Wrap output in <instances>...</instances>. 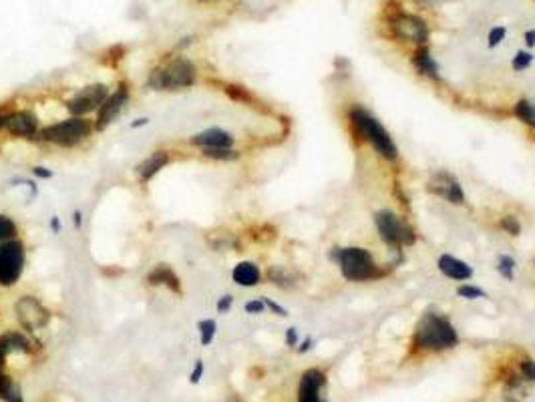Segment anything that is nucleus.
<instances>
[{"instance_id": "f257e3e1", "label": "nucleus", "mask_w": 535, "mask_h": 402, "mask_svg": "<svg viewBox=\"0 0 535 402\" xmlns=\"http://www.w3.org/2000/svg\"><path fill=\"white\" fill-rule=\"evenodd\" d=\"M346 121H348L350 133L355 135L360 143H369L381 159H385L387 163L399 161V157H401L399 145L395 143L392 135L388 133L381 119L376 115H372L366 107L352 105L346 113Z\"/></svg>"}, {"instance_id": "f03ea898", "label": "nucleus", "mask_w": 535, "mask_h": 402, "mask_svg": "<svg viewBox=\"0 0 535 402\" xmlns=\"http://www.w3.org/2000/svg\"><path fill=\"white\" fill-rule=\"evenodd\" d=\"M413 346L423 352H445L459 346V332L441 310H427L416 322Z\"/></svg>"}, {"instance_id": "7ed1b4c3", "label": "nucleus", "mask_w": 535, "mask_h": 402, "mask_svg": "<svg viewBox=\"0 0 535 402\" xmlns=\"http://www.w3.org/2000/svg\"><path fill=\"white\" fill-rule=\"evenodd\" d=\"M328 260L338 266L342 278L346 282H374V280H381V278H385L388 274V269L383 268L374 260L371 250H366L362 246H344V248L334 246L328 252Z\"/></svg>"}, {"instance_id": "20e7f679", "label": "nucleus", "mask_w": 535, "mask_h": 402, "mask_svg": "<svg viewBox=\"0 0 535 402\" xmlns=\"http://www.w3.org/2000/svg\"><path fill=\"white\" fill-rule=\"evenodd\" d=\"M197 79H199L197 65L190 57L178 55L165 60L164 65H157L155 69H151L145 85L149 91H155V93H179V91L195 87Z\"/></svg>"}, {"instance_id": "39448f33", "label": "nucleus", "mask_w": 535, "mask_h": 402, "mask_svg": "<svg viewBox=\"0 0 535 402\" xmlns=\"http://www.w3.org/2000/svg\"><path fill=\"white\" fill-rule=\"evenodd\" d=\"M95 131V121L91 117H67V119L55 121L43 125L39 141L46 145L59 147V149H79L87 141L93 139Z\"/></svg>"}, {"instance_id": "423d86ee", "label": "nucleus", "mask_w": 535, "mask_h": 402, "mask_svg": "<svg viewBox=\"0 0 535 402\" xmlns=\"http://www.w3.org/2000/svg\"><path fill=\"white\" fill-rule=\"evenodd\" d=\"M372 220H374V225H376L378 238H381V241L387 246L388 250L402 255V248L415 246V227L409 224V222H404L401 215L395 213L392 209H378L372 215Z\"/></svg>"}, {"instance_id": "0eeeda50", "label": "nucleus", "mask_w": 535, "mask_h": 402, "mask_svg": "<svg viewBox=\"0 0 535 402\" xmlns=\"http://www.w3.org/2000/svg\"><path fill=\"white\" fill-rule=\"evenodd\" d=\"M27 269V243L20 238L0 243V288L18 286Z\"/></svg>"}, {"instance_id": "6e6552de", "label": "nucleus", "mask_w": 535, "mask_h": 402, "mask_svg": "<svg viewBox=\"0 0 535 402\" xmlns=\"http://www.w3.org/2000/svg\"><path fill=\"white\" fill-rule=\"evenodd\" d=\"M15 318L18 322V326L22 328L27 334H37L41 330H45L48 324H51V318L53 314L48 310L43 300L34 294H22L15 300Z\"/></svg>"}, {"instance_id": "1a4fd4ad", "label": "nucleus", "mask_w": 535, "mask_h": 402, "mask_svg": "<svg viewBox=\"0 0 535 402\" xmlns=\"http://www.w3.org/2000/svg\"><path fill=\"white\" fill-rule=\"evenodd\" d=\"M111 85L107 83H91L87 87H81L65 101V109L71 117H91L99 111V107L111 95Z\"/></svg>"}, {"instance_id": "9d476101", "label": "nucleus", "mask_w": 535, "mask_h": 402, "mask_svg": "<svg viewBox=\"0 0 535 402\" xmlns=\"http://www.w3.org/2000/svg\"><path fill=\"white\" fill-rule=\"evenodd\" d=\"M390 30L392 36L401 43H411L416 46H427L431 39V29L425 18L411 15V13H397L390 16Z\"/></svg>"}, {"instance_id": "9b49d317", "label": "nucleus", "mask_w": 535, "mask_h": 402, "mask_svg": "<svg viewBox=\"0 0 535 402\" xmlns=\"http://www.w3.org/2000/svg\"><path fill=\"white\" fill-rule=\"evenodd\" d=\"M131 101V83L129 81H119L117 87L111 91V95L107 97L99 111L95 113V131L103 133L109 125H113L115 121L123 115V111L127 109V105Z\"/></svg>"}, {"instance_id": "f8f14e48", "label": "nucleus", "mask_w": 535, "mask_h": 402, "mask_svg": "<svg viewBox=\"0 0 535 402\" xmlns=\"http://www.w3.org/2000/svg\"><path fill=\"white\" fill-rule=\"evenodd\" d=\"M425 189H427V194L441 197V199H445L447 203L457 206V208L465 206V201H467V195H465L461 181L455 177L451 171H447V169H435V171H431Z\"/></svg>"}, {"instance_id": "ddd939ff", "label": "nucleus", "mask_w": 535, "mask_h": 402, "mask_svg": "<svg viewBox=\"0 0 535 402\" xmlns=\"http://www.w3.org/2000/svg\"><path fill=\"white\" fill-rule=\"evenodd\" d=\"M43 129L41 117L32 109H13L6 113V127L4 131L13 139L20 141H39Z\"/></svg>"}, {"instance_id": "4468645a", "label": "nucleus", "mask_w": 535, "mask_h": 402, "mask_svg": "<svg viewBox=\"0 0 535 402\" xmlns=\"http://www.w3.org/2000/svg\"><path fill=\"white\" fill-rule=\"evenodd\" d=\"M173 161V153L169 149H155L149 153L145 159L135 165L133 171L141 185H147L164 171L167 165Z\"/></svg>"}, {"instance_id": "2eb2a0df", "label": "nucleus", "mask_w": 535, "mask_h": 402, "mask_svg": "<svg viewBox=\"0 0 535 402\" xmlns=\"http://www.w3.org/2000/svg\"><path fill=\"white\" fill-rule=\"evenodd\" d=\"M236 135L230 133L222 127H209L199 133L192 135L187 143L195 149H222V147H236Z\"/></svg>"}, {"instance_id": "dca6fc26", "label": "nucleus", "mask_w": 535, "mask_h": 402, "mask_svg": "<svg viewBox=\"0 0 535 402\" xmlns=\"http://www.w3.org/2000/svg\"><path fill=\"white\" fill-rule=\"evenodd\" d=\"M145 283L149 288H165L176 296H183V282H181L179 274L165 262H159L149 269L147 276H145Z\"/></svg>"}, {"instance_id": "f3484780", "label": "nucleus", "mask_w": 535, "mask_h": 402, "mask_svg": "<svg viewBox=\"0 0 535 402\" xmlns=\"http://www.w3.org/2000/svg\"><path fill=\"white\" fill-rule=\"evenodd\" d=\"M437 269L451 282H469L475 276L473 266L453 253H441L437 257Z\"/></svg>"}, {"instance_id": "a211bd4d", "label": "nucleus", "mask_w": 535, "mask_h": 402, "mask_svg": "<svg viewBox=\"0 0 535 402\" xmlns=\"http://www.w3.org/2000/svg\"><path fill=\"white\" fill-rule=\"evenodd\" d=\"M326 387V374L320 368H308L300 376L298 384V402H324L320 392Z\"/></svg>"}, {"instance_id": "6ab92c4d", "label": "nucleus", "mask_w": 535, "mask_h": 402, "mask_svg": "<svg viewBox=\"0 0 535 402\" xmlns=\"http://www.w3.org/2000/svg\"><path fill=\"white\" fill-rule=\"evenodd\" d=\"M264 278H266L272 286H276V288H280V290H286V292L300 288V286H302V280H304L302 274H300L298 269L288 268V266H284V264H272V266H268Z\"/></svg>"}, {"instance_id": "aec40b11", "label": "nucleus", "mask_w": 535, "mask_h": 402, "mask_svg": "<svg viewBox=\"0 0 535 402\" xmlns=\"http://www.w3.org/2000/svg\"><path fill=\"white\" fill-rule=\"evenodd\" d=\"M230 276H232V282L239 286V288H256V286H260V283L264 282V272L260 268V264L252 262V260L238 262L232 268Z\"/></svg>"}, {"instance_id": "412c9836", "label": "nucleus", "mask_w": 535, "mask_h": 402, "mask_svg": "<svg viewBox=\"0 0 535 402\" xmlns=\"http://www.w3.org/2000/svg\"><path fill=\"white\" fill-rule=\"evenodd\" d=\"M0 348L6 352V354H30L34 348H32V336L27 334L25 330H8L4 334H0Z\"/></svg>"}, {"instance_id": "4be33fe9", "label": "nucleus", "mask_w": 535, "mask_h": 402, "mask_svg": "<svg viewBox=\"0 0 535 402\" xmlns=\"http://www.w3.org/2000/svg\"><path fill=\"white\" fill-rule=\"evenodd\" d=\"M413 67L416 69V73L423 75L425 79H431V81H439L441 79L439 65H437V60L431 55L429 46H416L415 55H413Z\"/></svg>"}, {"instance_id": "5701e85b", "label": "nucleus", "mask_w": 535, "mask_h": 402, "mask_svg": "<svg viewBox=\"0 0 535 402\" xmlns=\"http://www.w3.org/2000/svg\"><path fill=\"white\" fill-rule=\"evenodd\" d=\"M206 243L213 252H227L238 248V238L232 232H209L206 236Z\"/></svg>"}, {"instance_id": "b1692460", "label": "nucleus", "mask_w": 535, "mask_h": 402, "mask_svg": "<svg viewBox=\"0 0 535 402\" xmlns=\"http://www.w3.org/2000/svg\"><path fill=\"white\" fill-rule=\"evenodd\" d=\"M234 103L239 105H248V107H258V97L253 95L252 91L242 87V85H236V83H222V89Z\"/></svg>"}, {"instance_id": "393cba45", "label": "nucleus", "mask_w": 535, "mask_h": 402, "mask_svg": "<svg viewBox=\"0 0 535 402\" xmlns=\"http://www.w3.org/2000/svg\"><path fill=\"white\" fill-rule=\"evenodd\" d=\"M0 401L2 402H25L22 388L13 376L0 373Z\"/></svg>"}, {"instance_id": "a878e982", "label": "nucleus", "mask_w": 535, "mask_h": 402, "mask_svg": "<svg viewBox=\"0 0 535 402\" xmlns=\"http://www.w3.org/2000/svg\"><path fill=\"white\" fill-rule=\"evenodd\" d=\"M199 155L213 163H236L242 159V151L236 147H222V149H199Z\"/></svg>"}, {"instance_id": "bb28decb", "label": "nucleus", "mask_w": 535, "mask_h": 402, "mask_svg": "<svg viewBox=\"0 0 535 402\" xmlns=\"http://www.w3.org/2000/svg\"><path fill=\"white\" fill-rule=\"evenodd\" d=\"M513 115L525 127H529L531 131H535V101H531V99H517L515 105H513Z\"/></svg>"}, {"instance_id": "cd10ccee", "label": "nucleus", "mask_w": 535, "mask_h": 402, "mask_svg": "<svg viewBox=\"0 0 535 402\" xmlns=\"http://www.w3.org/2000/svg\"><path fill=\"white\" fill-rule=\"evenodd\" d=\"M16 238H20V227L16 224V220L8 213H0V243Z\"/></svg>"}, {"instance_id": "c85d7f7f", "label": "nucleus", "mask_w": 535, "mask_h": 402, "mask_svg": "<svg viewBox=\"0 0 535 402\" xmlns=\"http://www.w3.org/2000/svg\"><path fill=\"white\" fill-rule=\"evenodd\" d=\"M515 266H517V262H515V257L513 255H509V253H501L499 257H497V274L507 280V282H513L515 280Z\"/></svg>"}, {"instance_id": "c756f323", "label": "nucleus", "mask_w": 535, "mask_h": 402, "mask_svg": "<svg viewBox=\"0 0 535 402\" xmlns=\"http://www.w3.org/2000/svg\"><path fill=\"white\" fill-rule=\"evenodd\" d=\"M197 332H199V342L202 346H209L213 342L216 334H218V322L213 318H204L197 322Z\"/></svg>"}, {"instance_id": "7c9ffc66", "label": "nucleus", "mask_w": 535, "mask_h": 402, "mask_svg": "<svg viewBox=\"0 0 535 402\" xmlns=\"http://www.w3.org/2000/svg\"><path fill=\"white\" fill-rule=\"evenodd\" d=\"M499 227L506 232L507 236H511V238H520L521 236V222L517 215H511V213L501 215V220H499Z\"/></svg>"}, {"instance_id": "2f4dec72", "label": "nucleus", "mask_w": 535, "mask_h": 402, "mask_svg": "<svg viewBox=\"0 0 535 402\" xmlns=\"http://www.w3.org/2000/svg\"><path fill=\"white\" fill-rule=\"evenodd\" d=\"M457 296L463 300H481V298H487V292H485L483 288L475 286V283L465 282L457 288Z\"/></svg>"}, {"instance_id": "473e14b6", "label": "nucleus", "mask_w": 535, "mask_h": 402, "mask_svg": "<svg viewBox=\"0 0 535 402\" xmlns=\"http://www.w3.org/2000/svg\"><path fill=\"white\" fill-rule=\"evenodd\" d=\"M534 59L535 57L529 53V51H517V53H515V57L511 59V69H513L515 73H520V71H527V69L531 67Z\"/></svg>"}, {"instance_id": "72a5a7b5", "label": "nucleus", "mask_w": 535, "mask_h": 402, "mask_svg": "<svg viewBox=\"0 0 535 402\" xmlns=\"http://www.w3.org/2000/svg\"><path fill=\"white\" fill-rule=\"evenodd\" d=\"M8 185H11V187H25V189H29L30 199H34V197L39 195V185H37V181H34V179L13 177L11 181H8Z\"/></svg>"}, {"instance_id": "f704fd0d", "label": "nucleus", "mask_w": 535, "mask_h": 402, "mask_svg": "<svg viewBox=\"0 0 535 402\" xmlns=\"http://www.w3.org/2000/svg\"><path fill=\"white\" fill-rule=\"evenodd\" d=\"M506 34V27H493V29L489 30V34H487V46H489V48H497V46L503 43Z\"/></svg>"}, {"instance_id": "c9c22d12", "label": "nucleus", "mask_w": 535, "mask_h": 402, "mask_svg": "<svg viewBox=\"0 0 535 402\" xmlns=\"http://www.w3.org/2000/svg\"><path fill=\"white\" fill-rule=\"evenodd\" d=\"M244 312L250 314V316H260V314L266 312V304H264V300L262 298L248 300V302L244 304Z\"/></svg>"}, {"instance_id": "e433bc0d", "label": "nucleus", "mask_w": 535, "mask_h": 402, "mask_svg": "<svg viewBox=\"0 0 535 402\" xmlns=\"http://www.w3.org/2000/svg\"><path fill=\"white\" fill-rule=\"evenodd\" d=\"M520 373L525 380L535 382V360L534 358H523L520 362Z\"/></svg>"}, {"instance_id": "4c0bfd02", "label": "nucleus", "mask_w": 535, "mask_h": 402, "mask_svg": "<svg viewBox=\"0 0 535 402\" xmlns=\"http://www.w3.org/2000/svg\"><path fill=\"white\" fill-rule=\"evenodd\" d=\"M232 306H234V296H232V294H223V296H220L218 302H216V312L227 314L232 310Z\"/></svg>"}, {"instance_id": "58836bf2", "label": "nucleus", "mask_w": 535, "mask_h": 402, "mask_svg": "<svg viewBox=\"0 0 535 402\" xmlns=\"http://www.w3.org/2000/svg\"><path fill=\"white\" fill-rule=\"evenodd\" d=\"M30 173L34 175V179H43V181H48V179L55 177V171L45 167V165H32V167H30Z\"/></svg>"}, {"instance_id": "ea45409f", "label": "nucleus", "mask_w": 535, "mask_h": 402, "mask_svg": "<svg viewBox=\"0 0 535 402\" xmlns=\"http://www.w3.org/2000/svg\"><path fill=\"white\" fill-rule=\"evenodd\" d=\"M264 300V304H266V310H270L272 314H276V316H280V318H288L290 316V312L284 308L282 304H278L276 300H272V298H262Z\"/></svg>"}, {"instance_id": "a19ab883", "label": "nucleus", "mask_w": 535, "mask_h": 402, "mask_svg": "<svg viewBox=\"0 0 535 402\" xmlns=\"http://www.w3.org/2000/svg\"><path fill=\"white\" fill-rule=\"evenodd\" d=\"M284 342L288 348H292V350H296L298 344H300V334H298V328L290 326L286 330V334H284Z\"/></svg>"}, {"instance_id": "79ce46f5", "label": "nucleus", "mask_w": 535, "mask_h": 402, "mask_svg": "<svg viewBox=\"0 0 535 402\" xmlns=\"http://www.w3.org/2000/svg\"><path fill=\"white\" fill-rule=\"evenodd\" d=\"M204 373H206L204 360H197V362H195V366L192 368V373H190V382H192V384H197V382L204 378Z\"/></svg>"}, {"instance_id": "37998d69", "label": "nucleus", "mask_w": 535, "mask_h": 402, "mask_svg": "<svg viewBox=\"0 0 535 402\" xmlns=\"http://www.w3.org/2000/svg\"><path fill=\"white\" fill-rule=\"evenodd\" d=\"M71 220H73V227L77 232H81L83 229V224H85V215H83V211L81 209H74L73 215H71Z\"/></svg>"}, {"instance_id": "c03bdc74", "label": "nucleus", "mask_w": 535, "mask_h": 402, "mask_svg": "<svg viewBox=\"0 0 535 402\" xmlns=\"http://www.w3.org/2000/svg\"><path fill=\"white\" fill-rule=\"evenodd\" d=\"M48 229H51L53 236H59L60 232H62V224H60L59 215H53V217L48 220Z\"/></svg>"}, {"instance_id": "a18cd8bd", "label": "nucleus", "mask_w": 535, "mask_h": 402, "mask_svg": "<svg viewBox=\"0 0 535 402\" xmlns=\"http://www.w3.org/2000/svg\"><path fill=\"white\" fill-rule=\"evenodd\" d=\"M312 348H314V340H312V338H304L302 342L298 344L296 352H298V354H306V352H310Z\"/></svg>"}, {"instance_id": "49530a36", "label": "nucleus", "mask_w": 535, "mask_h": 402, "mask_svg": "<svg viewBox=\"0 0 535 402\" xmlns=\"http://www.w3.org/2000/svg\"><path fill=\"white\" fill-rule=\"evenodd\" d=\"M149 123H151L149 117H137V119L129 123V129H143V127H147Z\"/></svg>"}, {"instance_id": "de8ad7c7", "label": "nucleus", "mask_w": 535, "mask_h": 402, "mask_svg": "<svg viewBox=\"0 0 535 402\" xmlns=\"http://www.w3.org/2000/svg\"><path fill=\"white\" fill-rule=\"evenodd\" d=\"M523 39H525V45H527V48H534L535 46V29L527 30V32L523 34Z\"/></svg>"}, {"instance_id": "09e8293b", "label": "nucleus", "mask_w": 535, "mask_h": 402, "mask_svg": "<svg viewBox=\"0 0 535 402\" xmlns=\"http://www.w3.org/2000/svg\"><path fill=\"white\" fill-rule=\"evenodd\" d=\"M6 358H8V354L0 348V373L4 370V366H6Z\"/></svg>"}, {"instance_id": "8fccbe9b", "label": "nucleus", "mask_w": 535, "mask_h": 402, "mask_svg": "<svg viewBox=\"0 0 535 402\" xmlns=\"http://www.w3.org/2000/svg\"><path fill=\"white\" fill-rule=\"evenodd\" d=\"M4 127H6V113L0 111V131H4Z\"/></svg>"}, {"instance_id": "3c124183", "label": "nucleus", "mask_w": 535, "mask_h": 402, "mask_svg": "<svg viewBox=\"0 0 535 402\" xmlns=\"http://www.w3.org/2000/svg\"><path fill=\"white\" fill-rule=\"evenodd\" d=\"M435 2H437V0H416V4H421V6H431Z\"/></svg>"}, {"instance_id": "603ef678", "label": "nucleus", "mask_w": 535, "mask_h": 402, "mask_svg": "<svg viewBox=\"0 0 535 402\" xmlns=\"http://www.w3.org/2000/svg\"><path fill=\"white\" fill-rule=\"evenodd\" d=\"M230 402H239V401H238V398H232V401H230Z\"/></svg>"}, {"instance_id": "864d4df0", "label": "nucleus", "mask_w": 535, "mask_h": 402, "mask_svg": "<svg viewBox=\"0 0 535 402\" xmlns=\"http://www.w3.org/2000/svg\"><path fill=\"white\" fill-rule=\"evenodd\" d=\"M534 266H535V260H534Z\"/></svg>"}]
</instances>
